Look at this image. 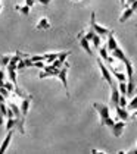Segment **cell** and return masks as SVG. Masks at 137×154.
<instances>
[{
  "label": "cell",
  "instance_id": "cell-19",
  "mask_svg": "<svg viewBox=\"0 0 137 154\" xmlns=\"http://www.w3.org/2000/svg\"><path fill=\"white\" fill-rule=\"evenodd\" d=\"M108 47L106 46H102V47H99V54H100V59H103L105 62L108 60V57H109V54H108Z\"/></svg>",
  "mask_w": 137,
  "mask_h": 154
},
{
  "label": "cell",
  "instance_id": "cell-29",
  "mask_svg": "<svg viewBox=\"0 0 137 154\" xmlns=\"http://www.w3.org/2000/svg\"><path fill=\"white\" fill-rule=\"evenodd\" d=\"M0 112L5 115V118H8V112H9V106L6 107L5 103H0Z\"/></svg>",
  "mask_w": 137,
  "mask_h": 154
},
{
  "label": "cell",
  "instance_id": "cell-43",
  "mask_svg": "<svg viewBox=\"0 0 137 154\" xmlns=\"http://www.w3.org/2000/svg\"><path fill=\"white\" fill-rule=\"evenodd\" d=\"M128 154H137V148H134V150H131V151H128Z\"/></svg>",
  "mask_w": 137,
  "mask_h": 154
},
{
  "label": "cell",
  "instance_id": "cell-17",
  "mask_svg": "<svg viewBox=\"0 0 137 154\" xmlns=\"http://www.w3.org/2000/svg\"><path fill=\"white\" fill-rule=\"evenodd\" d=\"M112 56H114L115 59L121 60V62L126 59V54H124V51H122V50H121L119 47H116V48L114 50V51H112Z\"/></svg>",
  "mask_w": 137,
  "mask_h": 154
},
{
  "label": "cell",
  "instance_id": "cell-47",
  "mask_svg": "<svg viewBox=\"0 0 137 154\" xmlns=\"http://www.w3.org/2000/svg\"><path fill=\"white\" fill-rule=\"evenodd\" d=\"M74 2H77V0H74Z\"/></svg>",
  "mask_w": 137,
  "mask_h": 154
},
{
  "label": "cell",
  "instance_id": "cell-39",
  "mask_svg": "<svg viewBox=\"0 0 137 154\" xmlns=\"http://www.w3.org/2000/svg\"><path fill=\"white\" fill-rule=\"evenodd\" d=\"M3 123H5V115L0 112V125H3Z\"/></svg>",
  "mask_w": 137,
  "mask_h": 154
},
{
  "label": "cell",
  "instance_id": "cell-41",
  "mask_svg": "<svg viewBox=\"0 0 137 154\" xmlns=\"http://www.w3.org/2000/svg\"><path fill=\"white\" fill-rule=\"evenodd\" d=\"M131 119H137V109L133 110V115H131Z\"/></svg>",
  "mask_w": 137,
  "mask_h": 154
},
{
  "label": "cell",
  "instance_id": "cell-8",
  "mask_svg": "<svg viewBox=\"0 0 137 154\" xmlns=\"http://www.w3.org/2000/svg\"><path fill=\"white\" fill-rule=\"evenodd\" d=\"M136 81L134 76H128L127 78V97H131L133 94H136Z\"/></svg>",
  "mask_w": 137,
  "mask_h": 154
},
{
  "label": "cell",
  "instance_id": "cell-22",
  "mask_svg": "<svg viewBox=\"0 0 137 154\" xmlns=\"http://www.w3.org/2000/svg\"><path fill=\"white\" fill-rule=\"evenodd\" d=\"M57 54L59 53H44V60L47 63H52L53 60L57 59Z\"/></svg>",
  "mask_w": 137,
  "mask_h": 154
},
{
  "label": "cell",
  "instance_id": "cell-18",
  "mask_svg": "<svg viewBox=\"0 0 137 154\" xmlns=\"http://www.w3.org/2000/svg\"><path fill=\"white\" fill-rule=\"evenodd\" d=\"M9 107L12 109V112H13L15 118H21V116H22V115H21V107L18 106V104H15V103H9Z\"/></svg>",
  "mask_w": 137,
  "mask_h": 154
},
{
  "label": "cell",
  "instance_id": "cell-23",
  "mask_svg": "<svg viewBox=\"0 0 137 154\" xmlns=\"http://www.w3.org/2000/svg\"><path fill=\"white\" fill-rule=\"evenodd\" d=\"M90 41L93 43V46H94L96 48H99V47H100V35H99V34H96V32H94V35L91 37V40H90Z\"/></svg>",
  "mask_w": 137,
  "mask_h": 154
},
{
  "label": "cell",
  "instance_id": "cell-24",
  "mask_svg": "<svg viewBox=\"0 0 137 154\" xmlns=\"http://www.w3.org/2000/svg\"><path fill=\"white\" fill-rule=\"evenodd\" d=\"M127 109H128V110H136L137 109V95L131 98V101L127 104Z\"/></svg>",
  "mask_w": 137,
  "mask_h": 154
},
{
  "label": "cell",
  "instance_id": "cell-28",
  "mask_svg": "<svg viewBox=\"0 0 137 154\" xmlns=\"http://www.w3.org/2000/svg\"><path fill=\"white\" fill-rule=\"evenodd\" d=\"M127 104H128V101H127V95L121 94V97H119V103H118V106H121V107H127Z\"/></svg>",
  "mask_w": 137,
  "mask_h": 154
},
{
  "label": "cell",
  "instance_id": "cell-3",
  "mask_svg": "<svg viewBox=\"0 0 137 154\" xmlns=\"http://www.w3.org/2000/svg\"><path fill=\"white\" fill-rule=\"evenodd\" d=\"M68 69H69V63L68 62H64V66L60 68V71L57 73V78H59V81L62 82L64 85V88H65V91H67V95L69 97V90H68V79H67V75H68Z\"/></svg>",
  "mask_w": 137,
  "mask_h": 154
},
{
  "label": "cell",
  "instance_id": "cell-37",
  "mask_svg": "<svg viewBox=\"0 0 137 154\" xmlns=\"http://www.w3.org/2000/svg\"><path fill=\"white\" fill-rule=\"evenodd\" d=\"M130 8H131V9H133V11L136 12V11H137V0H136V2H133V3L130 5Z\"/></svg>",
  "mask_w": 137,
  "mask_h": 154
},
{
  "label": "cell",
  "instance_id": "cell-20",
  "mask_svg": "<svg viewBox=\"0 0 137 154\" xmlns=\"http://www.w3.org/2000/svg\"><path fill=\"white\" fill-rule=\"evenodd\" d=\"M11 59H12V56H9V54H3V56H0V66H2V68L8 66L9 62H11Z\"/></svg>",
  "mask_w": 137,
  "mask_h": 154
},
{
  "label": "cell",
  "instance_id": "cell-1",
  "mask_svg": "<svg viewBox=\"0 0 137 154\" xmlns=\"http://www.w3.org/2000/svg\"><path fill=\"white\" fill-rule=\"evenodd\" d=\"M93 107H94V110L99 113L100 125L108 126V128H112L115 120L111 118V115H109V107L106 106V104H103V103H93Z\"/></svg>",
  "mask_w": 137,
  "mask_h": 154
},
{
  "label": "cell",
  "instance_id": "cell-6",
  "mask_svg": "<svg viewBox=\"0 0 137 154\" xmlns=\"http://www.w3.org/2000/svg\"><path fill=\"white\" fill-rule=\"evenodd\" d=\"M124 129H126V120H122V119H119L118 122H115L114 126L111 128V131H112V135H114V137H116V138H119V137L122 135Z\"/></svg>",
  "mask_w": 137,
  "mask_h": 154
},
{
  "label": "cell",
  "instance_id": "cell-9",
  "mask_svg": "<svg viewBox=\"0 0 137 154\" xmlns=\"http://www.w3.org/2000/svg\"><path fill=\"white\" fill-rule=\"evenodd\" d=\"M115 112H116L118 119H122V120H126V122L130 119V113H128V109H127V107L115 106Z\"/></svg>",
  "mask_w": 137,
  "mask_h": 154
},
{
  "label": "cell",
  "instance_id": "cell-35",
  "mask_svg": "<svg viewBox=\"0 0 137 154\" xmlns=\"http://www.w3.org/2000/svg\"><path fill=\"white\" fill-rule=\"evenodd\" d=\"M34 66L35 68H38V69H43V68H44V63H43V60H40V62H34Z\"/></svg>",
  "mask_w": 137,
  "mask_h": 154
},
{
  "label": "cell",
  "instance_id": "cell-36",
  "mask_svg": "<svg viewBox=\"0 0 137 154\" xmlns=\"http://www.w3.org/2000/svg\"><path fill=\"white\" fill-rule=\"evenodd\" d=\"M35 2H38V3H41V5L44 6V8H47V6L50 5V2H52V0H35Z\"/></svg>",
  "mask_w": 137,
  "mask_h": 154
},
{
  "label": "cell",
  "instance_id": "cell-44",
  "mask_svg": "<svg viewBox=\"0 0 137 154\" xmlns=\"http://www.w3.org/2000/svg\"><path fill=\"white\" fill-rule=\"evenodd\" d=\"M119 2H121V5H122V6H126V2H127V0H119Z\"/></svg>",
  "mask_w": 137,
  "mask_h": 154
},
{
  "label": "cell",
  "instance_id": "cell-14",
  "mask_svg": "<svg viewBox=\"0 0 137 154\" xmlns=\"http://www.w3.org/2000/svg\"><path fill=\"white\" fill-rule=\"evenodd\" d=\"M35 28H37V29H50V22H49V19H47L46 16L40 18V21L37 22Z\"/></svg>",
  "mask_w": 137,
  "mask_h": 154
},
{
  "label": "cell",
  "instance_id": "cell-31",
  "mask_svg": "<svg viewBox=\"0 0 137 154\" xmlns=\"http://www.w3.org/2000/svg\"><path fill=\"white\" fill-rule=\"evenodd\" d=\"M5 79H6V72L3 69H0V87L5 85Z\"/></svg>",
  "mask_w": 137,
  "mask_h": 154
},
{
  "label": "cell",
  "instance_id": "cell-4",
  "mask_svg": "<svg viewBox=\"0 0 137 154\" xmlns=\"http://www.w3.org/2000/svg\"><path fill=\"white\" fill-rule=\"evenodd\" d=\"M97 66H99V69H100V73H102V78L106 81V82L109 84L111 87L114 85V79H112V72L109 71L108 68H106V65L102 62V59H97Z\"/></svg>",
  "mask_w": 137,
  "mask_h": 154
},
{
  "label": "cell",
  "instance_id": "cell-32",
  "mask_svg": "<svg viewBox=\"0 0 137 154\" xmlns=\"http://www.w3.org/2000/svg\"><path fill=\"white\" fill-rule=\"evenodd\" d=\"M49 76H50V73H49L47 71H44V69H41L40 73H38V78H40V79H43V78H49Z\"/></svg>",
  "mask_w": 137,
  "mask_h": 154
},
{
  "label": "cell",
  "instance_id": "cell-42",
  "mask_svg": "<svg viewBox=\"0 0 137 154\" xmlns=\"http://www.w3.org/2000/svg\"><path fill=\"white\" fill-rule=\"evenodd\" d=\"M5 100H6V97L0 93V103H5Z\"/></svg>",
  "mask_w": 137,
  "mask_h": 154
},
{
  "label": "cell",
  "instance_id": "cell-45",
  "mask_svg": "<svg viewBox=\"0 0 137 154\" xmlns=\"http://www.w3.org/2000/svg\"><path fill=\"white\" fill-rule=\"evenodd\" d=\"M136 94H137V88H136Z\"/></svg>",
  "mask_w": 137,
  "mask_h": 154
},
{
  "label": "cell",
  "instance_id": "cell-15",
  "mask_svg": "<svg viewBox=\"0 0 137 154\" xmlns=\"http://www.w3.org/2000/svg\"><path fill=\"white\" fill-rule=\"evenodd\" d=\"M122 63H124V66H126V71H127V78L128 76H134V68H133V63L130 62L128 57L122 60Z\"/></svg>",
  "mask_w": 137,
  "mask_h": 154
},
{
  "label": "cell",
  "instance_id": "cell-34",
  "mask_svg": "<svg viewBox=\"0 0 137 154\" xmlns=\"http://www.w3.org/2000/svg\"><path fill=\"white\" fill-rule=\"evenodd\" d=\"M0 93H2V94L5 95L6 98L9 97V91H8V88H5V87H0Z\"/></svg>",
  "mask_w": 137,
  "mask_h": 154
},
{
  "label": "cell",
  "instance_id": "cell-26",
  "mask_svg": "<svg viewBox=\"0 0 137 154\" xmlns=\"http://www.w3.org/2000/svg\"><path fill=\"white\" fill-rule=\"evenodd\" d=\"M112 73H114V76L115 78H116V79H118V81H119V82H121V81H126L127 79V76H126V73H121V72H116L114 69V71H112Z\"/></svg>",
  "mask_w": 137,
  "mask_h": 154
},
{
  "label": "cell",
  "instance_id": "cell-38",
  "mask_svg": "<svg viewBox=\"0 0 137 154\" xmlns=\"http://www.w3.org/2000/svg\"><path fill=\"white\" fill-rule=\"evenodd\" d=\"M34 3H35V0H25V5H28L30 8H31V6H34Z\"/></svg>",
  "mask_w": 137,
  "mask_h": 154
},
{
  "label": "cell",
  "instance_id": "cell-21",
  "mask_svg": "<svg viewBox=\"0 0 137 154\" xmlns=\"http://www.w3.org/2000/svg\"><path fill=\"white\" fill-rule=\"evenodd\" d=\"M13 128H16V119L15 118H8V123H6V132L12 131Z\"/></svg>",
  "mask_w": 137,
  "mask_h": 154
},
{
  "label": "cell",
  "instance_id": "cell-30",
  "mask_svg": "<svg viewBox=\"0 0 137 154\" xmlns=\"http://www.w3.org/2000/svg\"><path fill=\"white\" fill-rule=\"evenodd\" d=\"M50 65H52L53 68H57V69H60V68L64 66V62H62V60H59V59H56V60H53V62H52Z\"/></svg>",
  "mask_w": 137,
  "mask_h": 154
},
{
  "label": "cell",
  "instance_id": "cell-7",
  "mask_svg": "<svg viewBox=\"0 0 137 154\" xmlns=\"http://www.w3.org/2000/svg\"><path fill=\"white\" fill-rule=\"evenodd\" d=\"M12 138H13V129H12V131H8V132H6V137H5V140L2 141V145H0V154H5V153H6V150H8L9 144H11Z\"/></svg>",
  "mask_w": 137,
  "mask_h": 154
},
{
  "label": "cell",
  "instance_id": "cell-33",
  "mask_svg": "<svg viewBox=\"0 0 137 154\" xmlns=\"http://www.w3.org/2000/svg\"><path fill=\"white\" fill-rule=\"evenodd\" d=\"M30 59L33 60V62H40V60L44 62V54L43 56H30Z\"/></svg>",
  "mask_w": 137,
  "mask_h": 154
},
{
  "label": "cell",
  "instance_id": "cell-10",
  "mask_svg": "<svg viewBox=\"0 0 137 154\" xmlns=\"http://www.w3.org/2000/svg\"><path fill=\"white\" fill-rule=\"evenodd\" d=\"M112 88V91H111V103H112V106H118V103H119V97H121V93H119V90L112 85L111 87Z\"/></svg>",
  "mask_w": 137,
  "mask_h": 154
},
{
  "label": "cell",
  "instance_id": "cell-2",
  "mask_svg": "<svg viewBox=\"0 0 137 154\" xmlns=\"http://www.w3.org/2000/svg\"><path fill=\"white\" fill-rule=\"evenodd\" d=\"M90 29H93L96 34H99L100 37L108 35L111 32V29H108L106 26H102V25H99L96 22V13L94 12H91V15H90Z\"/></svg>",
  "mask_w": 137,
  "mask_h": 154
},
{
  "label": "cell",
  "instance_id": "cell-27",
  "mask_svg": "<svg viewBox=\"0 0 137 154\" xmlns=\"http://www.w3.org/2000/svg\"><path fill=\"white\" fill-rule=\"evenodd\" d=\"M69 54H71V51H60L59 54H57V59L59 60H62V62H67V57H68Z\"/></svg>",
  "mask_w": 137,
  "mask_h": 154
},
{
  "label": "cell",
  "instance_id": "cell-46",
  "mask_svg": "<svg viewBox=\"0 0 137 154\" xmlns=\"http://www.w3.org/2000/svg\"><path fill=\"white\" fill-rule=\"evenodd\" d=\"M0 11H2V6H0Z\"/></svg>",
  "mask_w": 137,
  "mask_h": 154
},
{
  "label": "cell",
  "instance_id": "cell-12",
  "mask_svg": "<svg viewBox=\"0 0 137 154\" xmlns=\"http://www.w3.org/2000/svg\"><path fill=\"white\" fill-rule=\"evenodd\" d=\"M30 103H31V95L25 97V98L22 100V103H21V115H22V118H25V116H27V113H28Z\"/></svg>",
  "mask_w": 137,
  "mask_h": 154
},
{
  "label": "cell",
  "instance_id": "cell-25",
  "mask_svg": "<svg viewBox=\"0 0 137 154\" xmlns=\"http://www.w3.org/2000/svg\"><path fill=\"white\" fill-rule=\"evenodd\" d=\"M118 90H119L121 94L127 95V81H121V82L118 84Z\"/></svg>",
  "mask_w": 137,
  "mask_h": 154
},
{
  "label": "cell",
  "instance_id": "cell-11",
  "mask_svg": "<svg viewBox=\"0 0 137 154\" xmlns=\"http://www.w3.org/2000/svg\"><path fill=\"white\" fill-rule=\"evenodd\" d=\"M106 47L109 51H114L115 48L118 47V43H116V38H115L114 32H109L108 34V44H106Z\"/></svg>",
  "mask_w": 137,
  "mask_h": 154
},
{
  "label": "cell",
  "instance_id": "cell-5",
  "mask_svg": "<svg viewBox=\"0 0 137 154\" xmlns=\"http://www.w3.org/2000/svg\"><path fill=\"white\" fill-rule=\"evenodd\" d=\"M77 38L80 40V46H81V48L87 53V54H93V50H91V47H90V40H87L86 38V34L84 32H80L78 35H77Z\"/></svg>",
  "mask_w": 137,
  "mask_h": 154
},
{
  "label": "cell",
  "instance_id": "cell-13",
  "mask_svg": "<svg viewBox=\"0 0 137 154\" xmlns=\"http://www.w3.org/2000/svg\"><path fill=\"white\" fill-rule=\"evenodd\" d=\"M133 13H134V11L128 6V8H124V12L121 13V16H119V22L122 24V22H126L127 19H130L131 16H133Z\"/></svg>",
  "mask_w": 137,
  "mask_h": 154
},
{
  "label": "cell",
  "instance_id": "cell-16",
  "mask_svg": "<svg viewBox=\"0 0 137 154\" xmlns=\"http://www.w3.org/2000/svg\"><path fill=\"white\" fill-rule=\"evenodd\" d=\"M15 11H16V12H21L22 15L27 16V15L30 13V11H31V8H30L28 5H16V6H15Z\"/></svg>",
  "mask_w": 137,
  "mask_h": 154
},
{
  "label": "cell",
  "instance_id": "cell-40",
  "mask_svg": "<svg viewBox=\"0 0 137 154\" xmlns=\"http://www.w3.org/2000/svg\"><path fill=\"white\" fill-rule=\"evenodd\" d=\"M106 62L112 65V63H114V62H115V57H111V56H109V57H108V60H106Z\"/></svg>",
  "mask_w": 137,
  "mask_h": 154
}]
</instances>
